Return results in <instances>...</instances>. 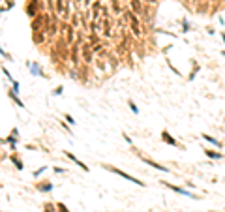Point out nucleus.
<instances>
[{
    "mask_svg": "<svg viewBox=\"0 0 225 212\" xmlns=\"http://www.w3.org/2000/svg\"><path fill=\"white\" fill-rule=\"evenodd\" d=\"M223 54H225V51H223Z\"/></svg>",
    "mask_w": 225,
    "mask_h": 212,
    "instance_id": "obj_14",
    "label": "nucleus"
},
{
    "mask_svg": "<svg viewBox=\"0 0 225 212\" xmlns=\"http://www.w3.org/2000/svg\"><path fill=\"white\" fill-rule=\"evenodd\" d=\"M165 186H167V188H171V189H173V192H176V193H182V195H188V197H193V199H197L195 195H191V193L188 192V189H182V188H178V186H173V184H169V182H165Z\"/></svg>",
    "mask_w": 225,
    "mask_h": 212,
    "instance_id": "obj_2",
    "label": "nucleus"
},
{
    "mask_svg": "<svg viewBox=\"0 0 225 212\" xmlns=\"http://www.w3.org/2000/svg\"><path fill=\"white\" fill-rule=\"evenodd\" d=\"M203 152H205V154L208 156V158H212V160H221V158H223V154H220V152H214V150H208V148H205Z\"/></svg>",
    "mask_w": 225,
    "mask_h": 212,
    "instance_id": "obj_4",
    "label": "nucleus"
},
{
    "mask_svg": "<svg viewBox=\"0 0 225 212\" xmlns=\"http://www.w3.org/2000/svg\"><path fill=\"white\" fill-rule=\"evenodd\" d=\"M203 139L208 141V143H212V144H216V147H220V141H218V139H214V137H210V135H206V133L203 135Z\"/></svg>",
    "mask_w": 225,
    "mask_h": 212,
    "instance_id": "obj_7",
    "label": "nucleus"
},
{
    "mask_svg": "<svg viewBox=\"0 0 225 212\" xmlns=\"http://www.w3.org/2000/svg\"><path fill=\"white\" fill-rule=\"evenodd\" d=\"M12 162H13V163L17 165V169H23V163H21V162H19L17 158H12Z\"/></svg>",
    "mask_w": 225,
    "mask_h": 212,
    "instance_id": "obj_8",
    "label": "nucleus"
},
{
    "mask_svg": "<svg viewBox=\"0 0 225 212\" xmlns=\"http://www.w3.org/2000/svg\"><path fill=\"white\" fill-rule=\"evenodd\" d=\"M130 109H131V111H133V113H135V115H137V113H139V109H137V105H135V103H133V102H130Z\"/></svg>",
    "mask_w": 225,
    "mask_h": 212,
    "instance_id": "obj_9",
    "label": "nucleus"
},
{
    "mask_svg": "<svg viewBox=\"0 0 225 212\" xmlns=\"http://www.w3.org/2000/svg\"><path fill=\"white\" fill-rule=\"evenodd\" d=\"M68 158H71V160H73L75 163H77L79 167H83V169H84V171H88V167H87V165H84V163H81V162H79V160H77V158H75V156L71 154V152H68Z\"/></svg>",
    "mask_w": 225,
    "mask_h": 212,
    "instance_id": "obj_6",
    "label": "nucleus"
},
{
    "mask_svg": "<svg viewBox=\"0 0 225 212\" xmlns=\"http://www.w3.org/2000/svg\"><path fill=\"white\" fill-rule=\"evenodd\" d=\"M162 137H163V141H165L167 144H173V147H176V144H178V143H176L173 137L169 135V131H162Z\"/></svg>",
    "mask_w": 225,
    "mask_h": 212,
    "instance_id": "obj_5",
    "label": "nucleus"
},
{
    "mask_svg": "<svg viewBox=\"0 0 225 212\" xmlns=\"http://www.w3.org/2000/svg\"><path fill=\"white\" fill-rule=\"evenodd\" d=\"M145 163H148L150 167H154V169H158V171H163V173H169V169L167 167H163V165H159V163H156V162H152V160H148V158H141Z\"/></svg>",
    "mask_w": 225,
    "mask_h": 212,
    "instance_id": "obj_3",
    "label": "nucleus"
},
{
    "mask_svg": "<svg viewBox=\"0 0 225 212\" xmlns=\"http://www.w3.org/2000/svg\"><path fill=\"white\" fill-rule=\"evenodd\" d=\"M53 94H56V96H58V94H62V86H58V88H56V90L53 92Z\"/></svg>",
    "mask_w": 225,
    "mask_h": 212,
    "instance_id": "obj_12",
    "label": "nucleus"
},
{
    "mask_svg": "<svg viewBox=\"0 0 225 212\" xmlns=\"http://www.w3.org/2000/svg\"><path fill=\"white\" fill-rule=\"evenodd\" d=\"M131 6H133V9H135V12H139V9H141V8H139V0H131Z\"/></svg>",
    "mask_w": 225,
    "mask_h": 212,
    "instance_id": "obj_10",
    "label": "nucleus"
},
{
    "mask_svg": "<svg viewBox=\"0 0 225 212\" xmlns=\"http://www.w3.org/2000/svg\"><path fill=\"white\" fill-rule=\"evenodd\" d=\"M51 188H53V186H51V184H47V186H41L39 189H41V192H49V189H51Z\"/></svg>",
    "mask_w": 225,
    "mask_h": 212,
    "instance_id": "obj_11",
    "label": "nucleus"
},
{
    "mask_svg": "<svg viewBox=\"0 0 225 212\" xmlns=\"http://www.w3.org/2000/svg\"><path fill=\"white\" fill-rule=\"evenodd\" d=\"M221 38H223V41H225V32H221Z\"/></svg>",
    "mask_w": 225,
    "mask_h": 212,
    "instance_id": "obj_13",
    "label": "nucleus"
},
{
    "mask_svg": "<svg viewBox=\"0 0 225 212\" xmlns=\"http://www.w3.org/2000/svg\"><path fill=\"white\" fill-rule=\"evenodd\" d=\"M107 169L113 171V173H116V175H120L122 178H126L128 182H133V184H137V186H143V182L139 180V178H135V176H131V175H128V173H124V171H120V169H116V167H109V165H107Z\"/></svg>",
    "mask_w": 225,
    "mask_h": 212,
    "instance_id": "obj_1",
    "label": "nucleus"
}]
</instances>
